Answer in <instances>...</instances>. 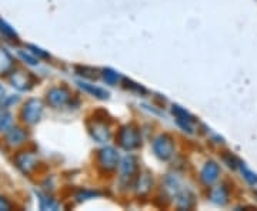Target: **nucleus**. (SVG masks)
Instances as JSON below:
<instances>
[]
</instances>
